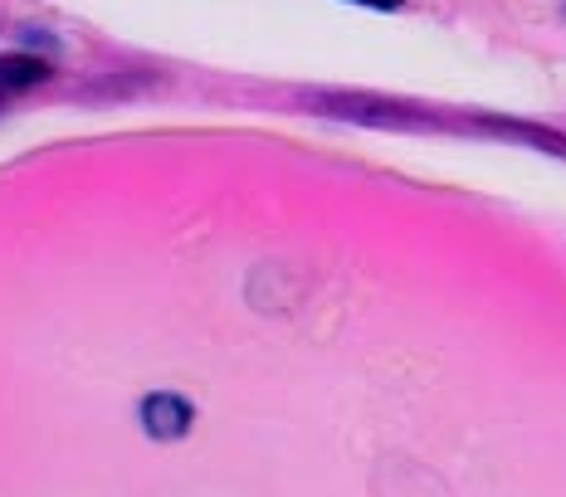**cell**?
I'll return each mask as SVG.
<instances>
[{"label":"cell","mask_w":566,"mask_h":497,"mask_svg":"<svg viewBox=\"0 0 566 497\" xmlns=\"http://www.w3.org/2000/svg\"><path fill=\"white\" fill-rule=\"evenodd\" d=\"M196 410L186 405L181 395H147L142 400V430L151 434V440H181L186 430H191Z\"/></svg>","instance_id":"obj_1"},{"label":"cell","mask_w":566,"mask_h":497,"mask_svg":"<svg viewBox=\"0 0 566 497\" xmlns=\"http://www.w3.org/2000/svg\"><path fill=\"white\" fill-rule=\"evenodd\" d=\"M50 74L54 68L44 64V59H34V54H0V103L25 98L30 88L50 83Z\"/></svg>","instance_id":"obj_2"},{"label":"cell","mask_w":566,"mask_h":497,"mask_svg":"<svg viewBox=\"0 0 566 497\" xmlns=\"http://www.w3.org/2000/svg\"><path fill=\"white\" fill-rule=\"evenodd\" d=\"M352 6H371V10H396V6H406V0H352Z\"/></svg>","instance_id":"obj_3"}]
</instances>
